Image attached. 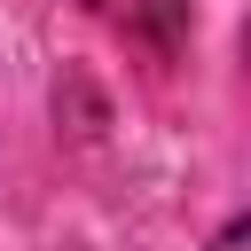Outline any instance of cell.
<instances>
[{
  "instance_id": "6da1fadb",
  "label": "cell",
  "mask_w": 251,
  "mask_h": 251,
  "mask_svg": "<svg viewBox=\"0 0 251 251\" xmlns=\"http://www.w3.org/2000/svg\"><path fill=\"white\" fill-rule=\"evenodd\" d=\"M118 39H133V47H149V55H173L180 39H188V16H196V0H86Z\"/></svg>"
},
{
  "instance_id": "7a4b0ae2",
  "label": "cell",
  "mask_w": 251,
  "mask_h": 251,
  "mask_svg": "<svg viewBox=\"0 0 251 251\" xmlns=\"http://www.w3.org/2000/svg\"><path fill=\"white\" fill-rule=\"evenodd\" d=\"M212 251H243V220H227V227L212 235Z\"/></svg>"
}]
</instances>
